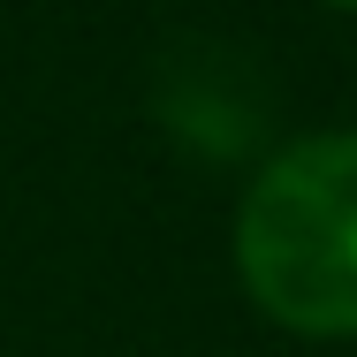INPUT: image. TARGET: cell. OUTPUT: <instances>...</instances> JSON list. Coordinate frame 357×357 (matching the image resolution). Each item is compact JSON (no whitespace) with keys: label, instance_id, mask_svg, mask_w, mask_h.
I'll return each mask as SVG.
<instances>
[{"label":"cell","instance_id":"2","mask_svg":"<svg viewBox=\"0 0 357 357\" xmlns=\"http://www.w3.org/2000/svg\"><path fill=\"white\" fill-rule=\"evenodd\" d=\"M335 8H357V0H335Z\"/></svg>","mask_w":357,"mask_h":357},{"label":"cell","instance_id":"1","mask_svg":"<svg viewBox=\"0 0 357 357\" xmlns=\"http://www.w3.org/2000/svg\"><path fill=\"white\" fill-rule=\"evenodd\" d=\"M236 274L289 335H357V137H304L251 175Z\"/></svg>","mask_w":357,"mask_h":357}]
</instances>
